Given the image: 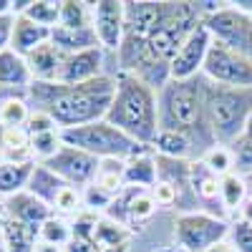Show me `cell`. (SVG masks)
<instances>
[{
    "instance_id": "1",
    "label": "cell",
    "mask_w": 252,
    "mask_h": 252,
    "mask_svg": "<svg viewBox=\"0 0 252 252\" xmlns=\"http://www.w3.org/2000/svg\"><path fill=\"white\" fill-rule=\"evenodd\" d=\"M28 96L33 98L35 109L53 116L58 129H76V126L106 119L116 96V78L98 76L94 81L78 83V86L33 81Z\"/></svg>"
},
{
    "instance_id": "2",
    "label": "cell",
    "mask_w": 252,
    "mask_h": 252,
    "mask_svg": "<svg viewBox=\"0 0 252 252\" xmlns=\"http://www.w3.org/2000/svg\"><path fill=\"white\" fill-rule=\"evenodd\" d=\"M106 121L139 144L152 146L154 136L159 134V94L141 78L119 71L116 96L111 101Z\"/></svg>"
},
{
    "instance_id": "3",
    "label": "cell",
    "mask_w": 252,
    "mask_h": 252,
    "mask_svg": "<svg viewBox=\"0 0 252 252\" xmlns=\"http://www.w3.org/2000/svg\"><path fill=\"white\" fill-rule=\"evenodd\" d=\"M159 129L182 131L192 141L197 136L212 139L204 116V83L199 78L169 81L159 91Z\"/></svg>"
},
{
    "instance_id": "4",
    "label": "cell",
    "mask_w": 252,
    "mask_h": 252,
    "mask_svg": "<svg viewBox=\"0 0 252 252\" xmlns=\"http://www.w3.org/2000/svg\"><path fill=\"white\" fill-rule=\"evenodd\" d=\"M252 114V89H229L204 83V116L215 141H240L245 121Z\"/></svg>"
},
{
    "instance_id": "5",
    "label": "cell",
    "mask_w": 252,
    "mask_h": 252,
    "mask_svg": "<svg viewBox=\"0 0 252 252\" xmlns=\"http://www.w3.org/2000/svg\"><path fill=\"white\" fill-rule=\"evenodd\" d=\"M61 141L66 146H76V149L89 152L101 161L103 159L129 161L134 157L149 154V149H152V146H144L136 139H131L129 134L116 129L106 119L86 124V126H76V129H61Z\"/></svg>"
},
{
    "instance_id": "6",
    "label": "cell",
    "mask_w": 252,
    "mask_h": 252,
    "mask_svg": "<svg viewBox=\"0 0 252 252\" xmlns=\"http://www.w3.org/2000/svg\"><path fill=\"white\" fill-rule=\"evenodd\" d=\"M202 26L215 43H222L229 51L252 58V18L242 10L232 8L229 3H220V8L202 15Z\"/></svg>"
},
{
    "instance_id": "7",
    "label": "cell",
    "mask_w": 252,
    "mask_h": 252,
    "mask_svg": "<svg viewBox=\"0 0 252 252\" xmlns=\"http://www.w3.org/2000/svg\"><path fill=\"white\" fill-rule=\"evenodd\" d=\"M174 237L187 252H204L229 237V224L209 212H184L174 222Z\"/></svg>"
},
{
    "instance_id": "8",
    "label": "cell",
    "mask_w": 252,
    "mask_h": 252,
    "mask_svg": "<svg viewBox=\"0 0 252 252\" xmlns=\"http://www.w3.org/2000/svg\"><path fill=\"white\" fill-rule=\"evenodd\" d=\"M202 73L217 86L252 89V58L240 56L235 51L224 48L222 43H215V40L209 46Z\"/></svg>"
},
{
    "instance_id": "9",
    "label": "cell",
    "mask_w": 252,
    "mask_h": 252,
    "mask_svg": "<svg viewBox=\"0 0 252 252\" xmlns=\"http://www.w3.org/2000/svg\"><path fill=\"white\" fill-rule=\"evenodd\" d=\"M40 164H46L48 169L56 177H61L68 187L94 184V179L101 169V159H96L94 154L83 152V149H76V146H66V144H63L48 161H40Z\"/></svg>"
},
{
    "instance_id": "10",
    "label": "cell",
    "mask_w": 252,
    "mask_h": 252,
    "mask_svg": "<svg viewBox=\"0 0 252 252\" xmlns=\"http://www.w3.org/2000/svg\"><path fill=\"white\" fill-rule=\"evenodd\" d=\"M209 46H212V35L207 33V28L199 23L192 35H189L182 48L177 51L172 66H169V81H189L197 78L204 68V61L209 53Z\"/></svg>"
},
{
    "instance_id": "11",
    "label": "cell",
    "mask_w": 252,
    "mask_h": 252,
    "mask_svg": "<svg viewBox=\"0 0 252 252\" xmlns=\"http://www.w3.org/2000/svg\"><path fill=\"white\" fill-rule=\"evenodd\" d=\"M94 5V31L98 38V46L106 48V51H116L121 48V40H124V3L119 0H98Z\"/></svg>"
},
{
    "instance_id": "12",
    "label": "cell",
    "mask_w": 252,
    "mask_h": 252,
    "mask_svg": "<svg viewBox=\"0 0 252 252\" xmlns=\"http://www.w3.org/2000/svg\"><path fill=\"white\" fill-rule=\"evenodd\" d=\"M103 66V53L101 48H91V51H81V53H71V56H63V66L58 73L56 83H66V86H78V83H86L94 81L101 73Z\"/></svg>"
},
{
    "instance_id": "13",
    "label": "cell",
    "mask_w": 252,
    "mask_h": 252,
    "mask_svg": "<svg viewBox=\"0 0 252 252\" xmlns=\"http://www.w3.org/2000/svg\"><path fill=\"white\" fill-rule=\"evenodd\" d=\"M3 209H5L8 220L23 222V224L35 227V229H40V224L53 217V207L46 204L43 199H38L31 192H18L13 197H5Z\"/></svg>"
},
{
    "instance_id": "14",
    "label": "cell",
    "mask_w": 252,
    "mask_h": 252,
    "mask_svg": "<svg viewBox=\"0 0 252 252\" xmlns=\"http://www.w3.org/2000/svg\"><path fill=\"white\" fill-rule=\"evenodd\" d=\"M26 63H28V68H31L33 81L56 83L58 81V73H61V66H63V53L48 40V43L38 46L33 53H28L26 56Z\"/></svg>"
},
{
    "instance_id": "15",
    "label": "cell",
    "mask_w": 252,
    "mask_h": 252,
    "mask_svg": "<svg viewBox=\"0 0 252 252\" xmlns=\"http://www.w3.org/2000/svg\"><path fill=\"white\" fill-rule=\"evenodd\" d=\"M33 83L31 68L23 56H18L13 48H5L0 53V89L8 91H28Z\"/></svg>"
},
{
    "instance_id": "16",
    "label": "cell",
    "mask_w": 252,
    "mask_h": 252,
    "mask_svg": "<svg viewBox=\"0 0 252 252\" xmlns=\"http://www.w3.org/2000/svg\"><path fill=\"white\" fill-rule=\"evenodd\" d=\"M51 40V31L28 20L26 15H15V23H13V35H10V48L18 56H28L33 53L38 46H43Z\"/></svg>"
},
{
    "instance_id": "17",
    "label": "cell",
    "mask_w": 252,
    "mask_h": 252,
    "mask_svg": "<svg viewBox=\"0 0 252 252\" xmlns=\"http://www.w3.org/2000/svg\"><path fill=\"white\" fill-rule=\"evenodd\" d=\"M51 43L63 56L81 53V51H91V48H101L94 28H61V26H56L51 31Z\"/></svg>"
},
{
    "instance_id": "18",
    "label": "cell",
    "mask_w": 252,
    "mask_h": 252,
    "mask_svg": "<svg viewBox=\"0 0 252 252\" xmlns=\"http://www.w3.org/2000/svg\"><path fill=\"white\" fill-rule=\"evenodd\" d=\"M68 184L63 182L61 177H56L46 164H40V161H35V166H33V174H31V182H28V187H26V192H31V194H35L38 199H43L46 204H56V199H58V194L66 189Z\"/></svg>"
},
{
    "instance_id": "19",
    "label": "cell",
    "mask_w": 252,
    "mask_h": 252,
    "mask_svg": "<svg viewBox=\"0 0 252 252\" xmlns=\"http://www.w3.org/2000/svg\"><path fill=\"white\" fill-rule=\"evenodd\" d=\"M35 161H0V194L13 197L26 192Z\"/></svg>"
},
{
    "instance_id": "20",
    "label": "cell",
    "mask_w": 252,
    "mask_h": 252,
    "mask_svg": "<svg viewBox=\"0 0 252 252\" xmlns=\"http://www.w3.org/2000/svg\"><path fill=\"white\" fill-rule=\"evenodd\" d=\"M124 182L126 187H139V189H149L159 182L157 177V161L149 154H141L126 161L124 166Z\"/></svg>"
},
{
    "instance_id": "21",
    "label": "cell",
    "mask_w": 252,
    "mask_h": 252,
    "mask_svg": "<svg viewBox=\"0 0 252 252\" xmlns=\"http://www.w3.org/2000/svg\"><path fill=\"white\" fill-rule=\"evenodd\" d=\"M152 149L157 152V157H166V159H184L192 149V139L182 131H166L159 129V134L152 141Z\"/></svg>"
},
{
    "instance_id": "22",
    "label": "cell",
    "mask_w": 252,
    "mask_h": 252,
    "mask_svg": "<svg viewBox=\"0 0 252 252\" xmlns=\"http://www.w3.org/2000/svg\"><path fill=\"white\" fill-rule=\"evenodd\" d=\"M81 0H61V28H94V8Z\"/></svg>"
},
{
    "instance_id": "23",
    "label": "cell",
    "mask_w": 252,
    "mask_h": 252,
    "mask_svg": "<svg viewBox=\"0 0 252 252\" xmlns=\"http://www.w3.org/2000/svg\"><path fill=\"white\" fill-rule=\"evenodd\" d=\"M40 229L28 227L23 222L5 220V237H8V252H33L38 245Z\"/></svg>"
},
{
    "instance_id": "24",
    "label": "cell",
    "mask_w": 252,
    "mask_h": 252,
    "mask_svg": "<svg viewBox=\"0 0 252 252\" xmlns=\"http://www.w3.org/2000/svg\"><path fill=\"white\" fill-rule=\"evenodd\" d=\"M28 20L43 26L48 31H53L58 26V18H61V3L58 0H31V5L23 13Z\"/></svg>"
},
{
    "instance_id": "25",
    "label": "cell",
    "mask_w": 252,
    "mask_h": 252,
    "mask_svg": "<svg viewBox=\"0 0 252 252\" xmlns=\"http://www.w3.org/2000/svg\"><path fill=\"white\" fill-rule=\"evenodd\" d=\"M192 187L194 194L204 202L220 199V177L209 172L204 164H192Z\"/></svg>"
},
{
    "instance_id": "26",
    "label": "cell",
    "mask_w": 252,
    "mask_h": 252,
    "mask_svg": "<svg viewBox=\"0 0 252 252\" xmlns=\"http://www.w3.org/2000/svg\"><path fill=\"white\" fill-rule=\"evenodd\" d=\"M245 197H247V189H245V179L240 174H224L220 177V202L227 207V209H242L245 204Z\"/></svg>"
},
{
    "instance_id": "27",
    "label": "cell",
    "mask_w": 252,
    "mask_h": 252,
    "mask_svg": "<svg viewBox=\"0 0 252 252\" xmlns=\"http://www.w3.org/2000/svg\"><path fill=\"white\" fill-rule=\"evenodd\" d=\"M202 164L212 174L224 177V174H229V169H232V164H235V152L227 149V146H222V144H215V146H209V149L204 152Z\"/></svg>"
},
{
    "instance_id": "28",
    "label": "cell",
    "mask_w": 252,
    "mask_h": 252,
    "mask_svg": "<svg viewBox=\"0 0 252 252\" xmlns=\"http://www.w3.org/2000/svg\"><path fill=\"white\" fill-rule=\"evenodd\" d=\"M71 224H66L61 217H51L40 224V232H38V240L40 242H48V245H56V247H66L71 242Z\"/></svg>"
},
{
    "instance_id": "29",
    "label": "cell",
    "mask_w": 252,
    "mask_h": 252,
    "mask_svg": "<svg viewBox=\"0 0 252 252\" xmlns=\"http://www.w3.org/2000/svg\"><path fill=\"white\" fill-rule=\"evenodd\" d=\"M126 237H129V232L124 229V224H119L114 220H98V224H96V245H98V250L101 247L126 245Z\"/></svg>"
},
{
    "instance_id": "30",
    "label": "cell",
    "mask_w": 252,
    "mask_h": 252,
    "mask_svg": "<svg viewBox=\"0 0 252 252\" xmlns=\"http://www.w3.org/2000/svg\"><path fill=\"white\" fill-rule=\"evenodd\" d=\"M31 116V109H28V103L20 98V96H13L8 98L3 106H0V124H5V126H26Z\"/></svg>"
},
{
    "instance_id": "31",
    "label": "cell",
    "mask_w": 252,
    "mask_h": 252,
    "mask_svg": "<svg viewBox=\"0 0 252 252\" xmlns=\"http://www.w3.org/2000/svg\"><path fill=\"white\" fill-rule=\"evenodd\" d=\"M63 146L61 141V131H48V134H38V136H31V149H33V157L38 161H48L58 149Z\"/></svg>"
},
{
    "instance_id": "32",
    "label": "cell",
    "mask_w": 252,
    "mask_h": 252,
    "mask_svg": "<svg viewBox=\"0 0 252 252\" xmlns=\"http://www.w3.org/2000/svg\"><path fill=\"white\" fill-rule=\"evenodd\" d=\"M26 129H28L31 136L48 134V131H61V129H58V124L53 121V116L46 114V111H40V109L31 111V116H28V121H26Z\"/></svg>"
},
{
    "instance_id": "33",
    "label": "cell",
    "mask_w": 252,
    "mask_h": 252,
    "mask_svg": "<svg viewBox=\"0 0 252 252\" xmlns=\"http://www.w3.org/2000/svg\"><path fill=\"white\" fill-rule=\"evenodd\" d=\"M229 242L237 252H252V224H247L245 220L229 224Z\"/></svg>"
},
{
    "instance_id": "34",
    "label": "cell",
    "mask_w": 252,
    "mask_h": 252,
    "mask_svg": "<svg viewBox=\"0 0 252 252\" xmlns=\"http://www.w3.org/2000/svg\"><path fill=\"white\" fill-rule=\"evenodd\" d=\"M81 204H83V197L78 194V189H76V187H66V189L58 194L53 209H58V212H78Z\"/></svg>"
},
{
    "instance_id": "35",
    "label": "cell",
    "mask_w": 252,
    "mask_h": 252,
    "mask_svg": "<svg viewBox=\"0 0 252 252\" xmlns=\"http://www.w3.org/2000/svg\"><path fill=\"white\" fill-rule=\"evenodd\" d=\"M152 194H154L157 204H172V202H177V197H179L177 189H174L172 184H166V182H157Z\"/></svg>"
},
{
    "instance_id": "36",
    "label": "cell",
    "mask_w": 252,
    "mask_h": 252,
    "mask_svg": "<svg viewBox=\"0 0 252 252\" xmlns=\"http://www.w3.org/2000/svg\"><path fill=\"white\" fill-rule=\"evenodd\" d=\"M235 161L242 166L245 172H252V141H237Z\"/></svg>"
},
{
    "instance_id": "37",
    "label": "cell",
    "mask_w": 252,
    "mask_h": 252,
    "mask_svg": "<svg viewBox=\"0 0 252 252\" xmlns=\"http://www.w3.org/2000/svg\"><path fill=\"white\" fill-rule=\"evenodd\" d=\"M15 15H0V53L10 48V35H13Z\"/></svg>"
},
{
    "instance_id": "38",
    "label": "cell",
    "mask_w": 252,
    "mask_h": 252,
    "mask_svg": "<svg viewBox=\"0 0 252 252\" xmlns=\"http://www.w3.org/2000/svg\"><path fill=\"white\" fill-rule=\"evenodd\" d=\"M66 252H98L96 242H86V240H71L66 245Z\"/></svg>"
},
{
    "instance_id": "39",
    "label": "cell",
    "mask_w": 252,
    "mask_h": 252,
    "mask_svg": "<svg viewBox=\"0 0 252 252\" xmlns=\"http://www.w3.org/2000/svg\"><path fill=\"white\" fill-rule=\"evenodd\" d=\"M229 5L237 8V10H242L245 15H250V18H252V0H232Z\"/></svg>"
},
{
    "instance_id": "40",
    "label": "cell",
    "mask_w": 252,
    "mask_h": 252,
    "mask_svg": "<svg viewBox=\"0 0 252 252\" xmlns=\"http://www.w3.org/2000/svg\"><path fill=\"white\" fill-rule=\"evenodd\" d=\"M204 252H237V250L232 247V242H229V240H224V242H220V245H215V247H209V250H204Z\"/></svg>"
},
{
    "instance_id": "41",
    "label": "cell",
    "mask_w": 252,
    "mask_h": 252,
    "mask_svg": "<svg viewBox=\"0 0 252 252\" xmlns=\"http://www.w3.org/2000/svg\"><path fill=\"white\" fill-rule=\"evenodd\" d=\"M240 141H252V114H250V116H247V121H245V129H242Z\"/></svg>"
},
{
    "instance_id": "42",
    "label": "cell",
    "mask_w": 252,
    "mask_h": 252,
    "mask_svg": "<svg viewBox=\"0 0 252 252\" xmlns=\"http://www.w3.org/2000/svg\"><path fill=\"white\" fill-rule=\"evenodd\" d=\"M33 252H61V247L48 245V242H40V240H38V245H35V250H33Z\"/></svg>"
},
{
    "instance_id": "43",
    "label": "cell",
    "mask_w": 252,
    "mask_h": 252,
    "mask_svg": "<svg viewBox=\"0 0 252 252\" xmlns=\"http://www.w3.org/2000/svg\"><path fill=\"white\" fill-rule=\"evenodd\" d=\"M242 220H245L247 224H252V199H247V202L242 204Z\"/></svg>"
},
{
    "instance_id": "44",
    "label": "cell",
    "mask_w": 252,
    "mask_h": 252,
    "mask_svg": "<svg viewBox=\"0 0 252 252\" xmlns=\"http://www.w3.org/2000/svg\"><path fill=\"white\" fill-rule=\"evenodd\" d=\"M0 15H13V0H0Z\"/></svg>"
},
{
    "instance_id": "45",
    "label": "cell",
    "mask_w": 252,
    "mask_h": 252,
    "mask_svg": "<svg viewBox=\"0 0 252 252\" xmlns=\"http://www.w3.org/2000/svg\"><path fill=\"white\" fill-rule=\"evenodd\" d=\"M242 179H245V189H247V199H252V172H245Z\"/></svg>"
},
{
    "instance_id": "46",
    "label": "cell",
    "mask_w": 252,
    "mask_h": 252,
    "mask_svg": "<svg viewBox=\"0 0 252 252\" xmlns=\"http://www.w3.org/2000/svg\"><path fill=\"white\" fill-rule=\"evenodd\" d=\"M0 252H8V237H5V224H0Z\"/></svg>"
},
{
    "instance_id": "47",
    "label": "cell",
    "mask_w": 252,
    "mask_h": 252,
    "mask_svg": "<svg viewBox=\"0 0 252 252\" xmlns=\"http://www.w3.org/2000/svg\"><path fill=\"white\" fill-rule=\"evenodd\" d=\"M5 131H8V126L0 124V159H3V149H5Z\"/></svg>"
},
{
    "instance_id": "48",
    "label": "cell",
    "mask_w": 252,
    "mask_h": 252,
    "mask_svg": "<svg viewBox=\"0 0 252 252\" xmlns=\"http://www.w3.org/2000/svg\"><path fill=\"white\" fill-rule=\"evenodd\" d=\"M98 252H126V245H119V247H101Z\"/></svg>"
}]
</instances>
